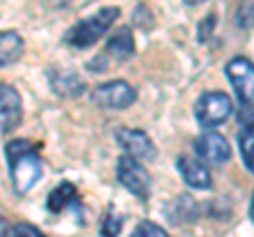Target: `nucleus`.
Wrapping results in <instances>:
<instances>
[{
    "label": "nucleus",
    "instance_id": "1",
    "mask_svg": "<svg viewBox=\"0 0 254 237\" xmlns=\"http://www.w3.org/2000/svg\"><path fill=\"white\" fill-rule=\"evenodd\" d=\"M4 159L9 165L11 186L17 195H28L32 188L41 182L45 165L38 144L23 138L9 140L4 144Z\"/></svg>",
    "mask_w": 254,
    "mask_h": 237
},
{
    "label": "nucleus",
    "instance_id": "2",
    "mask_svg": "<svg viewBox=\"0 0 254 237\" xmlns=\"http://www.w3.org/2000/svg\"><path fill=\"white\" fill-rule=\"evenodd\" d=\"M119 15H121V9H119V6H102V9H98L95 13L87 15V17L72 23V26L66 30L62 43L66 47H70V49H76V51L91 49V47L115 26Z\"/></svg>",
    "mask_w": 254,
    "mask_h": 237
},
{
    "label": "nucleus",
    "instance_id": "3",
    "mask_svg": "<svg viewBox=\"0 0 254 237\" xmlns=\"http://www.w3.org/2000/svg\"><path fill=\"white\" fill-rule=\"evenodd\" d=\"M225 74L240 100V123L252 125V100H254V68L244 55H235L227 61Z\"/></svg>",
    "mask_w": 254,
    "mask_h": 237
},
{
    "label": "nucleus",
    "instance_id": "4",
    "mask_svg": "<svg viewBox=\"0 0 254 237\" xmlns=\"http://www.w3.org/2000/svg\"><path fill=\"white\" fill-rule=\"evenodd\" d=\"M136 55V38H133V30L129 26L117 28L110 38L106 41V47L98 58H93L87 68L91 72H106L108 68H113L110 64H125Z\"/></svg>",
    "mask_w": 254,
    "mask_h": 237
},
{
    "label": "nucleus",
    "instance_id": "5",
    "mask_svg": "<svg viewBox=\"0 0 254 237\" xmlns=\"http://www.w3.org/2000/svg\"><path fill=\"white\" fill-rule=\"evenodd\" d=\"M233 98L225 91H203L195 102L193 115L203 129H216L233 115Z\"/></svg>",
    "mask_w": 254,
    "mask_h": 237
},
{
    "label": "nucleus",
    "instance_id": "6",
    "mask_svg": "<svg viewBox=\"0 0 254 237\" xmlns=\"http://www.w3.org/2000/svg\"><path fill=\"white\" fill-rule=\"evenodd\" d=\"M117 180L127 193L138 197L140 201H148L153 193V176L144 168V163L129 155L119 157L117 161Z\"/></svg>",
    "mask_w": 254,
    "mask_h": 237
},
{
    "label": "nucleus",
    "instance_id": "7",
    "mask_svg": "<svg viewBox=\"0 0 254 237\" xmlns=\"http://www.w3.org/2000/svg\"><path fill=\"white\" fill-rule=\"evenodd\" d=\"M89 100H91V104L106 108V110H125L136 104L138 91L133 89L131 83L123 81V78H115V81L93 87L89 93Z\"/></svg>",
    "mask_w": 254,
    "mask_h": 237
},
{
    "label": "nucleus",
    "instance_id": "8",
    "mask_svg": "<svg viewBox=\"0 0 254 237\" xmlns=\"http://www.w3.org/2000/svg\"><path fill=\"white\" fill-rule=\"evenodd\" d=\"M193 151L201 161L210 163V165H225L231 161V157H233L229 140L214 129H205L195 138Z\"/></svg>",
    "mask_w": 254,
    "mask_h": 237
},
{
    "label": "nucleus",
    "instance_id": "9",
    "mask_svg": "<svg viewBox=\"0 0 254 237\" xmlns=\"http://www.w3.org/2000/svg\"><path fill=\"white\" fill-rule=\"evenodd\" d=\"M117 144L123 148L125 155L133 157L142 163L155 161L157 159V144L146 131L133 129V127H117L115 129Z\"/></svg>",
    "mask_w": 254,
    "mask_h": 237
},
{
    "label": "nucleus",
    "instance_id": "10",
    "mask_svg": "<svg viewBox=\"0 0 254 237\" xmlns=\"http://www.w3.org/2000/svg\"><path fill=\"white\" fill-rule=\"evenodd\" d=\"M23 121L21 93L9 83H0V133H13Z\"/></svg>",
    "mask_w": 254,
    "mask_h": 237
},
{
    "label": "nucleus",
    "instance_id": "11",
    "mask_svg": "<svg viewBox=\"0 0 254 237\" xmlns=\"http://www.w3.org/2000/svg\"><path fill=\"white\" fill-rule=\"evenodd\" d=\"M176 168L180 172L185 184H189L195 191H208L212 188V172L208 168V163L201 161L199 157H190V155H180L176 159Z\"/></svg>",
    "mask_w": 254,
    "mask_h": 237
},
{
    "label": "nucleus",
    "instance_id": "12",
    "mask_svg": "<svg viewBox=\"0 0 254 237\" xmlns=\"http://www.w3.org/2000/svg\"><path fill=\"white\" fill-rule=\"evenodd\" d=\"M47 78H49V87L55 96L74 100L83 96L85 81L78 76L74 70H64V68H49L47 70Z\"/></svg>",
    "mask_w": 254,
    "mask_h": 237
},
{
    "label": "nucleus",
    "instance_id": "13",
    "mask_svg": "<svg viewBox=\"0 0 254 237\" xmlns=\"http://www.w3.org/2000/svg\"><path fill=\"white\" fill-rule=\"evenodd\" d=\"M163 214L170 225H190V223H197V218H199V203L185 193L165 203Z\"/></svg>",
    "mask_w": 254,
    "mask_h": 237
},
{
    "label": "nucleus",
    "instance_id": "14",
    "mask_svg": "<svg viewBox=\"0 0 254 237\" xmlns=\"http://www.w3.org/2000/svg\"><path fill=\"white\" fill-rule=\"evenodd\" d=\"M26 51V41L15 30H2L0 32V68H9L17 64Z\"/></svg>",
    "mask_w": 254,
    "mask_h": 237
},
{
    "label": "nucleus",
    "instance_id": "15",
    "mask_svg": "<svg viewBox=\"0 0 254 237\" xmlns=\"http://www.w3.org/2000/svg\"><path fill=\"white\" fill-rule=\"evenodd\" d=\"M78 199V191L72 182H68V180H62V182L53 188V191L47 195V210L51 212V214H60L70 205H74Z\"/></svg>",
    "mask_w": 254,
    "mask_h": 237
},
{
    "label": "nucleus",
    "instance_id": "16",
    "mask_svg": "<svg viewBox=\"0 0 254 237\" xmlns=\"http://www.w3.org/2000/svg\"><path fill=\"white\" fill-rule=\"evenodd\" d=\"M252 146H254V133L252 125H244V129L240 133V151H242V161L246 165V170L252 174L254 170V159H252Z\"/></svg>",
    "mask_w": 254,
    "mask_h": 237
},
{
    "label": "nucleus",
    "instance_id": "17",
    "mask_svg": "<svg viewBox=\"0 0 254 237\" xmlns=\"http://www.w3.org/2000/svg\"><path fill=\"white\" fill-rule=\"evenodd\" d=\"M123 223L125 218L121 214H117L115 208L108 210V214L102 220V227H100V235H119L123 231Z\"/></svg>",
    "mask_w": 254,
    "mask_h": 237
},
{
    "label": "nucleus",
    "instance_id": "18",
    "mask_svg": "<svg viewBox=\"0 0 254 237\" xmlns=\"http://www.w3.org/2000/svg\"><path fill=\"white\" fill-rule=\"evenodd\" d=\"M168 237V231L161 227V225H157V223H150V220H142V223H138L136 227H133V231H131V237Z\"/></svg>",
    "mask_w": 254,
    "mask_h": 237
},
{
    "label": "nucleus",
    "instance_id": "19",
    "mask_svg": "<svg viewBox=\"0 0 254 237\" xmlns=\"http://www.w3.org/2000/svg\"><path fill=\"white\" fill-rule=\"evenodd\" d=\"M237 26L242 30L252 28V0H244L242 2V9L237 11Z\"/></svg>",
    "mask_w": 254,
    "mask_h": 237
},
{
    "label": "nucleus",
    "instance_id": "20",
    "mask_svg": "<svg viewBox=\"0 0 254 237\" xmlns=\"http://www.w3.org/2000/svg\"><path fill=\"white\" fill-rule=\"evenodd\" d=\"M6 235H13V237L32 235V237H38V235H43V231H41L38 227L30 225V223H17V225H11V227H9V233H6Z\"/></svg>",
    "mask_w": 254,
    "mask_h": 237
},
{
    "label": "nucleus",
    "instance_id": "21",
    "mask_svg": "<svg viewBox=\"0 0 254 237\" xmlns=\"http://www.w3.org/2000/svg\"><path fill=\"white\" fill-rule=\"evenodd\" d=\"M214 26H216V15H214V13H208V17L199 21V41H201V43L210 36V32L214 30Z\"/></svg>",
    "mask_w": 254,
    "mask_h": 237
},
{
    "label": "nucleus",
    "instance_id": "22",
    "mask_svg": "<svg viewBox=\"0 0 254 237\" xmlns=\"http://www.w3.org/2000/svg\"><path fill=\"white\" fill-rule=\"evenodd\" d=\"M9 220H6L4 216H0V237H4L6 233H9Z\"/></svg>",
    "mask_w": 254,
    "mask_h": 237
},
{
    "label": "nucleus",
    "instance_id": "23",
    "mask_svg": "<svg viewBox=\"0 0 254 237\" xmlns=\"http://www.w3.org/2000/svg\"><path fill=\"white\" fill-rule=\"evenodd\" d=\"M187 6H199V4H203V2H208V0H182Z\"/></svg>",
    "mask_w": 254,
    "mask_h": 237
}]
</instances>
